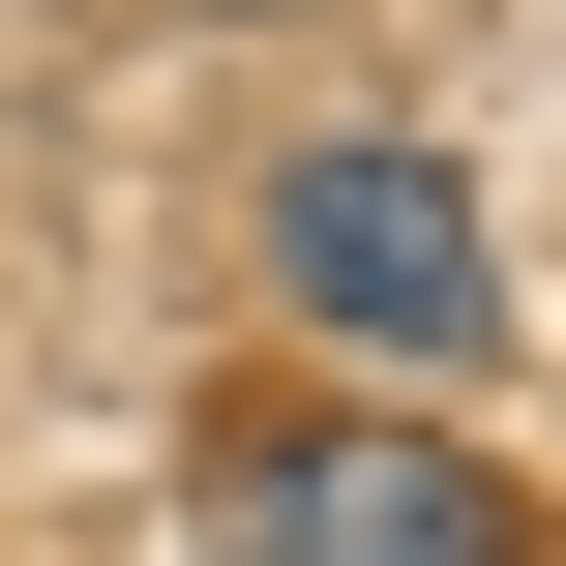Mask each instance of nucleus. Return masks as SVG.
<instances>
[{
  "mask_svg": "<svg viewBox=\"0 0 566 566\" xmlns=\"http://www.w3.org/2000/svg\"><path fill=\"white\" fill-rule=\"evenodd\" d=\"M209 566H537V507L418 418H328V388H239L209 418Z\"/></svg>",
  "mask_w": 566,
  "mask_h": 566,
  "instance_id": "obj_1",
  "label": "nucleus"
},
{
  "mask_svg": "<svg viewBox=\"0 0 566 566\" xmlns=\"http://www.w3.org/2000/svg\"><path fill=\"white\" fill-rule=\"evenodd\" d=\"M269 269H298V328H358V358H478V328H507V269H478V209H448L418 149H298V179H269Z\"/></svg>",
  "mask_w": 566,
  "mask_h": 566,
  "instance_id": "obj_2",
  "label": "nucleus"
}]
</instances>
